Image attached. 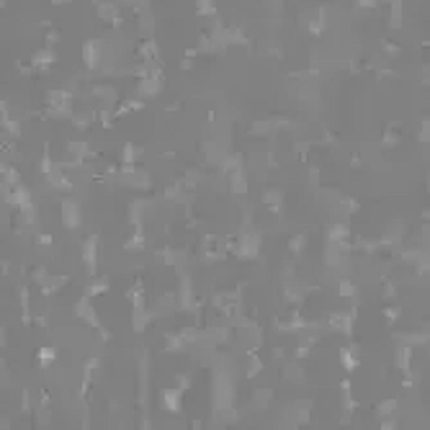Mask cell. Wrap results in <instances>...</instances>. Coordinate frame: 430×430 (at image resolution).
Listing matches in <instances>:
<instances>
[{
	"label": "cell",
	"mask_w": 430,
	"mask_h": 430,
	"mask_svg": "<svg viewBox=\"0 0 430 430\" xmlns=\"http://www.w3.org/2000/svg\"><path fill=\"white\" fill-rule=\"evenodd\" d=\"M39 358H42L44 363H52V361H54V350H52V348H42V350H39Z\"/></svg>",
	"instance_id": "cell-4"
},
{
	"label": "cell",
	"mask_w": 430,
	"mask_h": 430,
	"mask_svg": "<svg viewBox=\"0 0 430 430\" xmlns=\"http://www.w3.org/2000/svg\"><path fill=\"white\" fill-rule=\"evenodd\" d=\"M96 253H98V242H96V237H90L88 242H85V250H83V258H85V266H88V273H93L96 271Z\"/></svg>",
	"instance_id": "cell-3"
},
{
	"label": "cell",
	"mask_w": 430,
	"mask_h": 430,
	"mask_svg": "<svg viewBox=\"0 0 430 430\" xmlns=\"http://www.w3.org/2000/svg\"><path fill=\"white\" fill-rule=\"evenodd\" d=\"M62 222L67 230H78L80 222H83V211H80V203L72 201V198H65L62 201Z\"/></svg>",
	"instance_id": "cell-1"
},
{
	"label": "cell",
	"mask_w": 430,
	"mask_h": 430,
	"mask_svg": "<svg viewBox=\"0 0 430 430\" xmlns=\"http://www.w3.org/2000/svg\"><path fill=\"white\" fill-rule=\"evenodd\" d=\"M304 248V237H294L291 240V250H302Z\"/></svg>",
	"instance_id": "cell-5"
},
{
	"label": "cell",
	"mask_w": 430,
	"mask_h": 430,
	"mask_svg": "<svg viewBox=\"0 0 430 430\" xmlns=\"http://www.w3.org/2000/svg\"><path fill=\"white\" fill-rule=\"evenodd\" d=\"M180 386H170V389H165L162 391V409H167V412H178L180 409Z\"/></svg>",
	"instance_id": "cell-2"
}]
</instances>
